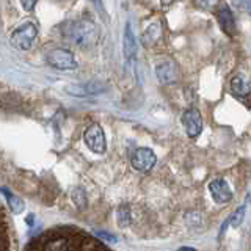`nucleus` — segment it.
<instances>
[{
	"label": "nucleus",
	"mask_w": 251,
	"mask_h": 251,
	"mask_svg": "<svg viewBox=\"0 0 251 251\" xmlns=\"http://www.w3.org/2000/svg\"><path fill=\"white\" fill-rule=\"evenodd\" d=\"M66 35L73 39L75 44L88 46L96 39L98 30L94 27V24L90 21H77L74 24H71V25H68Z\"/></svg>",
	"instance_id": "obj_1"
},
{
	"label": "nucleus",
	"mask_w": 251,
	"mask_h": 251,
	"mask_svg": "<svg viewBox=\"0 0 251 251\" xmlns=\"http://www.w3.org/2000/svg\"><path fill=\"white\" fill-rule=\"evenodd\" d=\"M38 35V28L33 22H24L11 33V44L19 50H28Z\"/></svg>",
	"instance_id": "obj_2"
},
{
	"label": "nucleus",
	"mask_w": 251,
	"mask_h": 251,
	"mask_svg": "<svg viewBox=\"0 0 251 251\" xmlns=\"http://www.w3.org/2000/svg\"><path fill=\"white\" fill-rule=\"evenodd\" d=\"M46 60L55 69L68 71V69H75L77 68V61L74 58V53L71 50H68V49H53V50H50L49 53H47Z\"/></svg>",
	"instance_id": "obj_3"
},
{
	"label": "nucleus",
	"mask_w": 251,
	"mask_h": 251,
	"mask_svg": "<svg viewBox=\"0 0 251 251\" xmlns=\"http://www.w3.org/2000/svg\"><path fill=\"white\" fill-rule=\"evenodd\" d=\"M83 140L86 146H88L93 152L96 154H104L107 149V141H105V133L102 130L99 124H91L83 133Z\"/></svg>",
	"instance_id": "obj_4"
},
{
	"label": "nucleus",
	"mask_w": 251,
	"mask_h": 251,
	"mask_svg": "<svg viewBox=\"0 0 251 251\" xmlns=\"http://www.w3.org/2000/svg\"><path fill=\"white\" fill-rule=\"evenodd\" d=\"M157 162V157L152 149L149 148H140L132 155V167L137 171H149Z\"/></svg>",
	"instance_id": "obj_5"
},
{
	"label": "nucleus",
	"mask_w": 251,
	"mask_h": 251,
	"mask_svg": "<svg viewBox=\"0 0 251 251\" xmlns=\"http://www.w3.org/2000/svg\"><path fill=\"white\" fill-rule=\"evenodd\" d=\"M182 124L188 133V137H198L202 130V116L198 108H188L182 115Z\"/></svg>",
	"instance_id": "obj_6"
},
{
	"label": "nucleus",
	"mask_w": 251,
	"mask_h": 251,
	"mask_svg": "<svg viewBox=\"0 0 251 251\" xmlns=\"http://www.w3.org/2000/svg\"><path fill=\"white\" fill-rule=\"evenodd\" d=\"M209 192L212 195L215 202L218 204H225L232 198V193H231V188L227 185L226 180L223 179H214L212 182L209 184Z\"/></svg>",
	"instance_id": "obj_7"
},
{
	"label": "nucleus",
	"mask_w": 251,
	"mask_h": 251,
	"mask_svg": "<svg viewBox=\"0 0 251 251\" xmlns=\"http://www.w3.org/2000/svg\"><path fill=\"white\" fill-rule=\"evenodd\" d=\"M217 21L226 35L232 36L235 33V19L231 8L227 5H220L217 8Z\"/></svg>",
	"instance_id": "obj_8"
},
{
	"label": "nucleus",
	"mask_w": 251,
	"mask_h": 251,
	"mask_svg": "<svg viewBox=\"0 0 251 251\" xmlns=\"http://www.w3.org/2000/svg\"><path fill=\"white\" fill-rule=\"evenodd\" d=\"M155 74L157 78L162 82V83H173L177 80L179 73H177V68L173 61H162L159 65L155 66Z\"/></svg>",
	"instance_id": "obj_9"
},
{
	"label": "nucleus",
	"mask_w": 251,
	"mask_h": 251,
	"mask_svg": "<svg viewBox=\"0 0 251 251\" xmlns=\"http://www.w3.org/2000/svg\"><path fill=\"white\" fill-rule=\"evenodd\" d=\"M231 90L237 96L245 98L251 94V75L239 73L231 78Z\"/></svg>",
	"instance_id": "obj_10"
},
{
	"label": "nucleus",
	"mask_w": 251,
	"mask_h": 251,
	"mask_svg": "<svg viewBox=\"0 0 251 251\" xmlns=\"http://www.w3.org/2000/svg\"><path fill=\"white\" fill-rule=\"evenodd\" d=\"M162 33H163V24H162L160 19H155V21H152L145 28V31H143V43L146 46H152V44H155L162 38Z\"/></svg>",
	"instance_id": "obj_11"
},
{
	"label": "nucleus",
	"mask_w": 251,
	"mask_h": 251,
	"mask_svg": "<svg viewBox=\"0 0 251 251\" xmlns=\"http://www.w3.org/2000/svg\"><path fill=\"white\" fill-rule=\"evenodd\" d=\"M123 49H124L126 60H132L133 57H135V53H137V41H135V36H133V31H132V27H130L129 22L126 24V28H124Z\"/></svg>",
	"instance_id": "obj_12"
},
{
	"label": "nucleus",
	"mask_w": 251,
	"mask_h": 251,
	"mask_svg": "<svg viewBox=\"0 0 251 251\" xmlns=\"http://www.w3.org/2000/svg\"><path fill=\"white\" fill-rule=\"evenodd\" d=\"M73 240L74 237H66V235L53 237L44 243L43 251H71L73 250Z\"/></svg>",
	"instance_id": "obj_13"
},
{
	"label": "nucleus",
	"mask_w": 251,
	"mask_h": 251,
	"mask_svg": "<svg viewBox=\"0 0 251 251\" xmlns=\"http://www.w3.org/2000/svg\"><path fill=\"white\" fill-rule=\"evenodd\" d=\"M68 91L71 94H77V96H86V94H98L104 91V85L100 82H88L85 85H77V86H69Z\"/></svg>",
	"instance_id": "obj_14"
},
{
	"label": "nucleus",
	"mask_w": 251,
	"mask_h": 251,
	"mask_svg": "<svg viewBox=\"0 0 251 251\" xmlns=\"http://www.w3.org/2000/svg\"><path fill=\"white\" fill-rule=\"evenodd\" d=\"M0 192L5 195V198L8 201V206H10V209L13 210V214H21V212L24 210V202H22V200H19L18 196L11 195L10 192L6 190V188H0Z\"/></svg>",
	"instance_id": "obj_15"
},
{
	"label": "nucleus",
	"mask_w": 251,
	"mask_h": 251,
	"mask_svg": "<svg viewBox=\"0 0 251 251\" xmlns=\"http://www.w3.org/2000/svg\"><path fill=\"white\" fill-rule=\"evenodd\" d=\"M71 198H73V202L77 207H83L86 204V196L82 188H74V190L71 192Z\"/></svg>",
	"instance_id": "obj_16"
},
{
	"label": "nucleus",
	"mask_w": 251,
	"mask_h": 251,
	"mask_svg": "<svg viewBox=\"0 0 251 251\" xmlns=\"http://www.w3.org/2000/svg\"><path fill=\"white\" fill-rule=\"evenodd\" d=\"M118 222H120V226H127L130 223L129 206H121L120 209H118Z\"/></svg>",
	"instance_id": "obj_17"
},
{
	"label": "nucleus",
	"mask_w": 251,
	"mask_h": 251,
	"mask_svg": "<svg viewBox=\"0 0 251 251\" xmlns=\"http://www.w3.org/2000/svg\"><path fill=\"white\" fill-rule=\"evenodd\" d=\"M195 5L198 6L200 10L212 11L218 5V0H195Z\"/></svg>",
	"instance_id": "obj_18"
},
{
	"label": "nucleus",
	"mask_w": 251,
	"mask_h": 251,
	"mask_svg": "<svg viewBox=\"0 0 251 251\" xmlns=\"http://www.w3.org/2000/svg\"><path fill=\"white\" fill-rule=\"evenodd\" d=\"M243 215H245V207H239L231 217V225L234 227H239L242 225V222H243Z\"/></svg>",
	"instance_id": "obj_19"
},
{
	"label": "nucleus",
	"mask_w": 251,
	"mask_h": 251,
	"mask_svg": "<svg viewBox=\"0 0 251 251\" xmlns=\"http://www.w3.org/2000/svg\"><path fill=\"white\" fill-rule=\"evenodd\" d=\"M36 2H38V0H21V3H22L24 10H25V11H31V10H33Z\"/></svg>",
	"instance_id": "obj_20"
},
{
	"label": "nucleus",
	"mask_w": 251,
	"mask_h": 251,
	"mask_svg": "<svg viewBox=\"0 0 251 251\" xmlns=\"http://www.w3.org/2000/svg\"><path fill=\"white\" fill-rule=\"evenodd\" d=\"M96 235L99 239L105 240V242H116V237L112 234H107V232H96Z\"/></svg>",
	"instance_id": "obj_21"
},
{
	"label": "nucleus",
	"mask_w": 251,
	"mask_h": 251,
	"mask_svg": "<svg viewBox=\"0 0 251 251\" xmlns=\"http://www.w3.org/2000/svg\"><path fill=\"white\" fill-rule=\"evenodd\" d=\"M175 3V0H160V5H162V8H168L170 5H173Z\"/></svg>",
	"instance_id": "obj_22"
},
{
	"label": "nucleus",
	"mask_w": 251,
	"mask_h": 251,
	"mask_svg": "<svg viewBox=\"0 0 251 251\" xmlns=\"http://www.w3.org/2000/svg\"><path fill=\"white\" fill-rule=\"evenodd\" d=\"M91 2L98 6V10H100V11H105V10H104V5H102V0H91Z\"/></svg>",
	"instance_id": "obj_23"
},
{
	"label": "nucleus",
	"mask_w": 251,
	"mask_h": 251,
	"mask_svg": "<svg viewBox=\"0 0 251 251\" xmlns=\"http://www.w3.org/2000/svg\"><path fill=\"white\" fill-rule=\"evenodd\" d=\"M179 251H196L193 248H188V247H182V248H179Z\"/></svg>",
	"instance_id": "obj_24"
}]
</instances>
